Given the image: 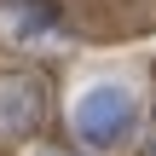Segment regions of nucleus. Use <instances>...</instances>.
<instances>
[{"mask_svg": "<svg viewBox=\"0 0 156 156\" xmlns=\"http://www.w3.org/2000/svg\"><path fill=\"white\" fill-rule=\"evenodd\" d=\"M35 156H64V151H35Z\"/></svg>", "mask_w": 156, "mask_h": 156, "instance_id": "obj_4", "label": "nucleus"}, {"mask_svg": "<svg viewBox=\"0 0 156 156\" xmlns=\"http://www.w3.org/2000/svg\"><path fill=\"white\" fill-rule=\"evenodd\" d=\"M46 122V81L29 69H0V133L29 139Z\"/></svg>", "mask_w": 156, "mask_h": 156, "instance_id": "obj_2", "label": "nucleus"}, {"mask_svg": "<svg viewBox=\"0 0 156 156\" xmlns=\"http://www.w3.org/2000/svg\"><path fill=\"white\" fill-rule=\"evenodd\" d=\"M17 12H23V35H35V29H58L52 6H35V0H29V6H17Z\"/></svg>", "mask_w": 156, "mask_h": 156, "instance_id": "obj_3", "label": "nucleus"}, {"mask_svg": "<svg viewBox=\"0 0 156 156\" xmlns=\"http://www.w3.org/2000/svg\"><path fill=\"white\" fill-rule=\"evenodd\" d=\"M133 122H139V98H133L122 81H93V87H81L75 104H69V127H75V139H81L87 151H116V145L133 133Z\"/></svg>", "mask_w": 156, "mask_h": 156, "instance_id": "obj_1", "label": "nucleus"}]
</instances>
